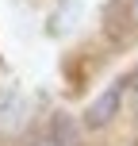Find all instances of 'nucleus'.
<instances>
[{"label":"nucleus","instance_id":"1","mask_svg":"<svg viewBox=\"0 0 138 146\" xmlns=\"http://www.w3.org/2000/svg\"><path fill=\"white\" fill-rule=\"evenodd\" d=\"M123 85L127 81H115V85H108L100 96H96L92 104H88V111H85V123L88 127H104V123H111L115 119V111H119V100H123Z\"/></svg>","mask_w":138,"mask_h":146},{"label":"nucleus","instance_id":"2","mask_svg":"<svg viewBox=\"0 0 138 146\" xmlns=\"http://www.w3.org/2000/svg\"><path fill=\"white\" fill-rule=\"evenodd\" d=\"M23 119H27V100H23V96H8V100H0V139L15 135V131L23 127Z\"/></svg>","mask_w":138,"mask_h":146},{"label":"nucleus","instance_id":"3","mask_svg":"<svg viewBox=\"0 0 138 146\" xmlns=\"http://www.w3.org/2000/svg\"><path fill=\"white\" fill-rule=\"evenodd\" d=\"M50 139L58 142V146H69V142H73V123H69V115H54V131H50Z\"/></svg>","mask_w":138,"mask_h":146},{"label":"nucleus","instance_id":"4","mask_svg":"<svg viewBox=\"0 0 138 146\" xmlns=\"http://www.w3.org/2000/svg\"><path fill=\"white\" fill-rule=\"evenodd\" d=\"M31 146H58V142H54L50 135H46V139H38V142H31Z\"/></svg>","mask_w":138,"mask_h":146},{"label":"nucleus","instance_id":"5","mask_svg":"<svg viewBox=\"0 0 138 146\" xmlns=\"http://www.w3.org/2000/svg\"><path fill=\"white\" fill-rule=\"evenodd\" d=\"M131 15H134V19H138V0H134V8H131Z\"/></svg>","mask_w":138,"mask_h":146}]
</instances>
